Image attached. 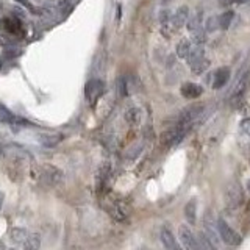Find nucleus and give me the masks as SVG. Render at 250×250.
<instances>
[{
    "mask_svg": "<svg viewBox=\"0 0 250 250\" xmlns=\"http://www.w3.org/2000/svg\"><path fill=\"white\" fill-rule=\"evenodd\" d=\"M178 239L182 242V246L188 250H195L199 249V242H197V236L194 234V231L188 227L186 224L178 227Z\"/></svg>",
    "mask_w": 250,
    "mask_h": 250,
    "instance_id": "nucleus-5",
    "label": "nucleus"
},
{
    "mask_svg": "<svg viewBox=\"0 0 250 250\" xmlns=\"http://www.w3.org/2000/svg\"><path fill=\"white\" fill-rule=\"evenodd\" d=\"M160 239H161V244L166 247L167 250H178L180 244L175 238L174 231L170 230V227L167 225H163L161 230H160Z\"/></svg>",
    "mask_w": 250,
    "mask_h": 250,
    "instance_id": "nucleus-8",
    "label": "nucleus"
},
{
    "mask_svg": "<svg viewBox=\"0 0 250 250\" xmlns=\"http://www.w3.org/2000/svg\"><path fill=\"white\" fill-rule=\"evenodd\" d=\"M189 8H188L186 5L183 6H178L177 8V11L170 16V25L172 28H175V30H180V28H183L186 25V22H188V18H189Z\"/></svg>",
    "mask_w": 250,
    "mask_h": 250,
    "instance_id": "nucleus-9",
    "label": "nucleus"
},
{
    "mask_svg": "<svg viewBox=\"0 0 250 250\" xmlns=\"http://www.w3.org/2000/svg\"><path fill=\"white\" fill-rule=\"evenodd\" d=\"M22 247L27 249V250H38L39 247H41V236H39L38 233H30L27 242Z\"/></svg>",
    "mask_w": 250,
    "mask_h": 250,
    "instance_id": "nucleus-20",
    "label": "nucleus"
},
{
    "mask_svg": "<svg viewBox=\"0 0 250 250\" xmlns=\"http://www.w3.org/2000/svg\"><path fill=\"white\" fill-rule=\"evenodd\" d=\"M191 67V70L194 74H197V75H200V74H203L205 70L209 67V61L207 60V58H203V60H200L199 62H195V64H192V66H189Z\"/></svg>",
    "mask_w": 250,
    "mask_h": 250,
    "instance_id": "nucleus-21",
    "label": "nucleus"
},
{
    "mask_svg": "<svg viewBox=\"0 0 250 250\" xmlns=\"http://www.w3.org/2000/svg\"><path fill=\"white\" fill-rule=\"evenodd\" d=\"M104 92H105V83L102 80H99V78H94V80L86 83L84 96H86V100H88L91 105L94 104V102H97Z\"/></svg>",
    "mask_w": 250,
    "mask_h": 250,
    "instance_id": "nucleus-4",
    "label": "nucleus"
},
{
    "mask_svg": "<svg viewBox=\"0 0 250 250\" xmlns=\"http://www.w3.org/2000/svg\"><path fill=\"white\" fill-rule=\"evenodd\" d=\"M180 92H182V96L188 100H194V99H199L202 94H203V88L197 83H192V82H186L182 84V88H180Z\"/></svg>",
    "mask_w": 250,
    "mask_h": 250,
    "instance_id": "nucleus-11",
    "label": "nucleus"
},
{
    "mask_svg": "<svg viewBox=\"0 0 250 250\" xmlns=\"http://www.w3.org/2000/svg\"><path fill=\"white\" fill-rule=\"evenodd\" d=\"M191 33V39H192V42L195 45H203L207 42V31L203 27H199V28H195L192 31H189Z\"/></svg>",
    "mask_w": 250,
    "mask_h": 250,
    "instance_id": "nucleus-17",
    "label": "nucleus"
},
{
    "mask_svg": "<svg viewBox=\"0 0 250 250\" xmlns=\"http://www.w3.org/2000/svg\"><path fill=\"white\" fill-rule=\"evenodd\" d=\"M233 19H234V13H233V11H225V13H222L221 16H217L219 28L227 30V28H229V27L231 25Z\"/></svg>",
    "mask_w": 250,
    "mask_h": 250,
    "instance_id": "nucleus-19",
    "label": "nucleus"
},
{
    "mask_svg": "<svg viewBox=\"0 0 250 250\" xmlns=\"http://www.w3.org/2000/svg\"><path fill=\"white\" fill-rule=\"evenodd\" d=\"M42 180L44 183L50 185V186H57L62 182V178H64V175H62V172L57 167L53 166H44L42 167Z\"/></svg>",
    "mask_w": 250,
    "mask_h": 250,
    "instance_id": "nucleus-10",
    "label": "nucleus"
},
{
    "mask_svg": "<svg viewBox=\"0 0 250 250\" xmlns=\"http://www.w3.org/2000/svg\"><path fill=\"white\" fill-rule=\"evenodd\" d=\"M203 58H207L203 45H195V47H191V50H189V53H188V57H186V61H188V64L192 66V64L199 62Z\"/></svg>",
    "mask_w": 250,
    "mask_h": 250,
    "instance_id": "nucleus-13",
    "label": "nucleus"
},
{
    "mask_svg": "<svg viewBox=\"0 0 250 250\" xmlns=\"http://www.w3.org/2000/svg\"><path fill=\"white\" fill-rule=\"evenodd\" d=\"M216 230H217L219 238L222 239L224 244L230 246V247H238V246H241L242 236L234 229H231V227L227 224L224 219H219V221H217Z\"/></svg>",
    "mask_w": 250,
    "mask_h": 250,
    "instance_id": "nucleus-3",
    "label": "nucleus"
},
{
    "mask_svg": "<svg viewBox=\"0 0 250 250\" xmlns=\"http://www.w3.org/2000/svg\"><path fill=\"white\" fill-rule=\"evenodd\" d=\"M191 47H192V44H191L189 39H182V41H178V44H177V47H175L177 57H178L180 60H186L188 53H189V50H191Z\"/></svg>",
    "mask_w": 250,
    "mask_h": 250,
    "instance_id": "nucleus-15",
    "label": "nucleus"
},
{
    "mask_svg": "<svg viewBox=\"0 0 250 250\" xmlns=\"http://www.w3.org/2000/svg\"><path fill=\"white\" fill-rule=\"evenodd\" d=\"M247 189H249V192H250V178L247 180Z\"/></svg>",
    "mask_w": 250,
    "mask_h": 250,
    "instance_id": "nucleus-27",
    "label": "nucleus"
},
{
    "mask_svg": "<svg viewBox=\"0 0 250 250\" xmlns=\"http://www.w3.org/2000/svg\"><path fill=\"white\" fill-rule=\"evenodd\" d=\"M224 202L229 209H238L244 203V189L239 182H229L224 189Z\"/></svg>",
    "mask_w": 250,
    "mask_h": 250,
    "instance_id": "nucleus-1",
    "label": "nucleus"
},
{
    "mask_svg": "<svg viewBox=\"0 0 250 250\" xmlns=\"http://www.w3.org/2000/svg\"><path fill=\"white\" fill-rule=\"evenodd\" d=\"M205 31L207 33H213V31H216L219 28V22H217V16H211V18L207 19L205 22Z\"/></svg>",
    "mask_w": 250,
    "mask_h": 250,
    "instance_id": "nucleus-22",
    "label": "nucleus"
},
{
    "mask_svg": "<svg viewBox=\"0 0 250 250\" xmlns=\"http://www.w3.org/2000/svg\"><path fill=\"white\" fill-rule=\"evenodd\" d=\"M239 128L246 136L250 138V117H244V119L239 122Z\"/></svg>",
    "mask_w": 250,
    "mask_h": 250,
    "instance_id": "nucleus-24",
    "label": "nucleus"
},
{
    "mask_svg": "<svg viewBox=\"0 0 250 250\" xmlns=\"http://www.w3.org/2000/svg\"><path fill=\"white\" fill-rule=\"evenodd\" d=\"M2 205H3V194L0 192V209H2Z\"/></svg>",
    "mask_w": 250,
    "mask_h": 250,
    "instance_id": "nucleus-26",
    "label": "nucleus"
},
{
    "mask_svg": "<svg viewBox=\"0 0 250 250\" xmlns=\"http://www.w3.org/2000/svg\"><path fill=\"white\" fill-rule=\"evenodd\" d=\"M160 23H161L163 30H166L167 27H170V13L167 10L161 11V14H160Z\"/></svg>",
    "mask_w": 250,
    "mask_h": 250,
    "instance_id": "nucleus-23",
    "label": "nucleus"
},
{
    "mask_svg": "<svg viewBox=\"0 0 250 250\" xmlns=\"http://www.w3.org/2000/svg\"><path fill=\"white\" fill-rule=\"evenodd\" d=\"M62 139L61 135H53V136H44L42 139V144L44 146H55L57 143H60V141Z\"/></svg>",
    "mask_w": 250,
    "mask_h": 250,
    "instance_id": "nucleus-25",
    "label": "nucleus"
},
{
    "mask_svg": "<svg viewBox=\"0 0 250 250\" xmlns=\"http://www.w3.org/2000/svg\"><path fill=\"white\" fill-rule=\"evenodd\" d=\"M189 130H191L189 127H186V125H182V124L172 125L170 128H167L161 135V146L166 148H172V147L178 146L185 139L188 133H189Z\"/></svg>",
    "mask_w": 250,
    "mask_h": 250,
    "instance_id": "nucleus-2",
    "label": "nucleus"
},
{
    "mask_svg": "<svg viewBox=\"0 0 250 250\" xmlns=\"http://www.w3.org/2000/svg\"><path fill=\"white\" fill-rule=\"evenodd\" d=\"M185 219L188 221V224L189 225H195V222H197V200L195 199H191L189 202L185 205Z\"/></svg>",
    "mask_w": 250,
    "mask_h": 250,
    "instance_id": "nucleus-12",
    "label": "nucleus"
},
{
    "mask_svg": "<svg viewBox=\"0 0 250 250\" xmlns=\"http://www.w3.org/2000/svg\"><path fill=\"white\" fill-rule=\"evenodd\" d=\"M125 121H127L130 125H136L139 124L141 121V109L136 108V106H131L127 109V113H125Z\"/></svg>",
    "mask_w": 250,
    "mask_h": 250,
    "instance_id": "nucleus-18",
    "label": "nucleus"
},
{
    "mask_svg": "<svg viewBox=\"0 0 250 250\" xmlns=\"http://www.w3.org/2000/svg\"><path fill=\"white\" fill-rule=\"evenodd\" d=\"M185 27L189 30V31L202 27V10H197L195 13L189 14V18H188V22H186Z\"/></svg>",
    "mask_w": 250,
    "mask_h": 250,
    "instance_id": "nucleus-16",
    "label": "nucleus"
},
{
    "mask_svg": "<svg viewBox=\"0 0 250 250\" xmlns=\"http://www.w3.org/2000/svg\"><path fill=\"white\" fill-rule=\"evenodd\" d=\"M250 84V72L244 74L241 77V80L236 83V86H234V89L231 92V104H239V102L242 100V97H244V94L247 92V88Z\"/></svg>",
    "mask_w": 250,
    "mask_h": 250,
    "instance_id": "nucleus-7",
    "label": "nucleus"
},
{
    "mask_svg": "<svg viewBox=\"0 0 250 250\" xmlns=\"http://www.w3.org/2000/svg\"><path fill=\"white\" fill-rule=\"evenodd\" d=\"M231 77V69L229 66H222L214 70L213 74V80H211V86H213V89H221L224 86L229 83Z\"/></svg>",
    "mask_w": 250,
    "mask_h": 250,
    "instance_id": "nucleus-6",
    "label": "nucleus"
},
{
    "mask_svg": "<svg viewBox=\"0 0 250 250\" xmlns=\"http://www.w3.org/2000/svg\"><path fill=\"white\" fill-rule=\"evenodd\" d=\"M10 236H11V241L14 242V244L23 246L27 242L28 236H30V231L27 229H13L11 233H10Z\"/></svg>",
    "mask_w": 250,
    "mask_h": 250,
    "instance_id": "nucleus-14",
    "label": "nucleus"
}]
</instances>
